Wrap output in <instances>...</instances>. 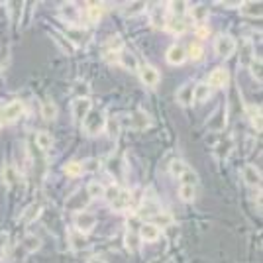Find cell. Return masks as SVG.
<instances>
[{"instance_id":"obj_1","label":"cell","mask_w":263,"mask_h":263,"mask_svg":"<svg viewBox=\"0 0 263 263\" xmlns=\"http://www.w3.org/2000/svg\"><path fill=\"white\" fill-rule=\"evenodd\" d=\"M24 112V104L20 100H12L10 104H6L4 108H0V128L10 124V122L18 120Z\"/></svg>"},{"instance_id":"obj_2","label":"cell","mask_w":263,"mask_h":263,"mask_svg":"<svg viewBox=\"0 0 263 263\" xmlns=\"http://www.w3.org/2000/svg\"><path fill=\"white\" fill-rule=\"evenodd\" d=\"M214 49H216L218 57L228 59V57L236 51V40H234L232 35H228V33H222V35L216 37V42H214Z\"/></svg>"},{"instance_id":"obj_3","label":"cell","mask_w":263,"mask_h":263,"mask_svg":"<svg viewBox=\"0 0 263 263\" xmlns=\"http://www.w3.org/2000/svg\"><path fill=\"white\" fill-rule=\"evenodd\" d=\"M73 222H75V228L81 234H88L97 226V216L92 212H87V210H79L77 214H75V218H73Z\"/></svg>"},{"instance_id":"obj_4","label":"cell","mask_w":263,"mask_h":263,"mask_svg":"<svg viewBox=\"0 0 263 263\" xmlns=\"http://www.w3.org/2000/svg\"><path fill=\"white\" fill-rule=\"evenodd\" d=\"M85 130L90 134V136H97L100 132L104 130V124H106V118L100 114V112H95V110H90L87 116H85Z\"/></svg>"},{"instance_id":"obj_5","label":"cell","mask_w":263,"mask_h":263,"mask_svg":"<svg viewBox=\"0 0 263 263\" xmlns=\"http://www.w3.org/2000/svg\"><path fill=\"white\" fill-rule=\"evenodd\" d=\"M138 73H140L142 83L143 85H147V87H157V83L161 81L159 71H157L154 65H149V63H143V65L138 67Z\"/></svg>"},{"instance_id":"obj_6","label":"cell","mask_w":263,"mask_h":263,"mask_svg":"<svg viewBox=\"0 0 263 263\" xmlns=\"http://www.w3.org/2000/svg\"><path fill=\"white\" fill-rule=\"evenodd\" d=\"M71 110H73L75 120L83 122L85 116L92 110V102H90V99H87V97H85V99H75L71 102Z\"/></svg>"},{"instance_id":"obj_7","label":"cell","mask_w":263,"mask_h":263,"mask_svg":"<svg viewBox=\"0 0 263 263\" xmlns=\"http://www.w3.org/2000/svg\"><path fill=\"white\" fill-rule=\"evenodd\" d=\"M165 59H167V63L169 65H183L186 59V49L183 45H171L169 49H167V55H165Z\"/></svg>"},{"instance_id":"obj_8","label":"cell","mask_w":263,"mask_h":263,"mask_svg":"<svg viewBox=\"0 0 263 263\" xmlns=\"http://www.w3.org/2000/svg\"><path fill=\"white\" fill-rule=\"evenodd\" d=\"M241 177H243L246 185H250V186L261 185V173H259V169L252 163L243 165V169H241Z\"/></svg>"},{"instance_id":"obj_9","label":"cell","mask_w":263,"mask_h":263,"mask_svg":"<svg viewBox=\"0 0 263 263\" xmlns=\"http://www.w3.org/2000/svg\"><path fill=\"white\" fill-rule=\"evenodd\" d=\"M142 241H157L159 238H161V228H157L155 224H152V222H145V224H142L140 226V236H138Z\"/></svg>"},{"instance_id":"obj_10","label":"cell","mask_w":263,"mask_h":263,"mask_svg":"<svg viewBox=\"0 0 263 263\" xmlns=\"http://www.w3.org/2000/svg\"><path fill=\"white\" fill-rule=\"evenodd\" d=\"M228 79H230V75H228V71L226 69H222V67H218V69H214L212 73H210L209 77V85L210 88H222L228 85Z\"/></svg>"},{"instance_id":"obj_11","label":"cell","mask_w":263,"mask_h":263,"mask_svg":"<svg viewBox=\"0 0 263 263\" xmlns=\"http://www.w3.org/2000/svg\"><path fill=\"white\" fill-rule=\"evenodd\" d=\"M193 92H195V85H193V83L183 85V87L179 88V92H177V102H179L181 106H191V104L195 102Z\"/></svg>"},{"instance_id":"obj_12","label":"cell","mask_w":263,"mask_h":263,"mask_svg":"<svg viewBox=\"0 0 263 263\" xmlns=\"http://www.w3.org/2000/svg\"><path fill=\"white\" fill-rule=\"evenodd\" d=\"M165 30H169V32L175 33V35H181V33L186 32V20L185 18L171 16V18H167V22H165Z\"/></svg>"},{"instance_id":"obj_13","label":"cell","mask_w":263,"mask_h":263,"mask_svg":"<svg viewBox=\"0 0 263 263\" xmlns=\"http://www.w3.org/2000/svg\"><path fill=\"white\" fill-rule=\"evenodd\" d=\"M240 8H241V14L248 16V18H261L263 14L261 2H246V4H241Z\"/></svg>"},{"instance_id":"obj_14","label":"cell","mask_w":263,"mask_h":263,"mask_svg":"<svg viewBox=\"0 0 263 263\" xmlns=\"http://www.w3.org/2000/svg\"><path fill=\"white\" fill-rule=\"evenodd\" d=\"M130 206H132L130 191H122V189H120V195H118V197H116V200L112 202V209L118 210V212H122V210L130 209Z\"/></svg>"},{"instance_id":"obj_15","label":"cell","mask_w":263,"mask_h":263,"mask_svg":"<svg viewBox=\"0 0 263 263\" xmlns=\"http://www.w3.org/2000/svg\"><path fill=\"white\" fill-rule=\"evenodd\" d=\"M40 214H42V204L33 202V204H30L28 209L24 210L22 222H24V224H30V222H33V220H37V216H40Z\"/></svg>"},{"instance_id":"obj_16","label":"cell","mask_w":263,"mask_h":263,"mask_svg":"<svg viewBox=\"0 0 263 263\" xmlns=\"http://www.w3.org/2000/svg\"><path fill=\"white\" fill-rule=\"evenodd\" d=\"M59 12H61V16H63V18H67L71 24L79 22V16H81V14H79V8L75 6V4H63Z\"/></svg>"},{"instance_id":"obj_17","label":"cell","mask_w":263,"mask_h":263,"mask_svg":"<svg viewBox=\"0 0 263 263\" xmlns=\"http://www.w3.org/2000/svg\"><path fill=\"white\" fill-rule=\"evenodd\" d=\"M193 97H195L198 102H204V100H209L210 97H212V88H210L206 83H198V85H195Z\"/></svg>"},{"instance_id":"obj_18","label":"cell","mask_w":263,"mask_h":263,"mask_svg":"<svg viewBox=\"0 0 263 263\" xmlns=\"http://www.w3.org/2000/svg\"><path fill=\"white\" fill-rule=\"evenodd\" d=\"M132 126H134V128H136V130H145V128H147V126H149V118H147V116H145V114H143L142 110H138V112H134V114H132Z\"/></svg>"},{"instance_id":"obj_19","label":"cell","mask_w":263,"mask_h":263,"mask_svg":"<svg viewBox=\"0 0 263 263\" xmlns=\"http://www.w3.org/2000/svg\"><path fill=\"white\" fill-rule=\"evenodd\" d=\"M35 143H37L40 149L47 152V149L53 145V138H51L49 132H37V134H35Z\"/></svg>"},{"instance_id":"obj_20","label":"cell","mask_w":263,"mask_h":263,"mask_svg":"<svg viewBox=\"0 0 263 263\" xmlns=\"http://www.w3.org/2000/svg\"><path fill=\"white\" fill-rule=\"evenodd\" d=\"M197 197V186L195 185H181L179 186V198L183 202H193Z\"/></svg>"},{"instance_id":"obj_21","label":"cell","mask_w":263,"mask_h":263,"mask_svg":"<svg viewBox=\"0 0 263 263\" xmlns=\"http://www.w3.org/2000/svg\"><path fill=\"white\" fill-rule=\"evenodd\" d=\"M104 51H106V57L110 53H114V57H118V53H122V40L120 37H116V35H112L106 45H104Z\"/></svg>"},{"instance_id":"obj_22","label":"cell","mask_w":263,"mask_h":263,"mask_svg":"<svg viewBox=\"0 0 263 263\" xmlns=\"http://www.w3.org/2000/svg\"><path fill=\"white\" fill-rule=\"evenodd\" d=\"M42 248V240L37 238V236H33V234H28L26 238H24V250L28 253H33L37 252Z\"/></svg>"},{"instance_id":"obj_23","label":"cell","mask_w":263,"mask_h":263,"mask_svg":"<svg viewBox=\"0 0 263 263\" xmlns=\"http://www.w3.org/2000/svg\"><path fill=\"white\" fill-rule=\"evenodd\" d=\"M42 116H44L47 122H51L57 116V106L53 104V100H44V104H42Z\"/></svg>"},{"instance_id":"obj_24","label":"cell","mask_w":263,"mask_h":263,"mask_svg":"<svg viewBox=\"0 0 263 263\" xmlns=\"http://www.w3.org/2000/svg\"><path fill=\"white\" fill-rule=\"evenodd\" d=\"M51 37H53L57 44L61 45V49H63V51H67V53H75V45L71 44V42H69V40L65 37V35H63V33L53 32V33H51Z\"/></svg>"},{"instance_id":"obj_25","label":"cell","mask_w":263,"mask_h":263,"mask_svg":"<svg viewBox=\"0 0 263 263\" xmlns=\"http://www.w3.org/2000/svg\"><path fill=\"white\" fill-rule=\"evenodd\" d=\"M191 16L195 18V22H204L209 18V6L206 4H195V8L191 10Z\"/></svg>"},{"instance_id":"obj_26","label":"cell","mask_w":263,"mask_h":263,"mask_svg":"<svg viewBox=\"0 0 263 263\" xmlns=\"http://www.w3.org/2000/svg\"><path fill=\"white\" fill-rule=\"evenodd\" d=\"M87 195L90 198H100L104 195V185L99 183V181H90L87 185Z\"/></svg>"},{"instance_id":"obj_27","label":"cell","mask_w":263,"mask_h":263,"mask_svg":"<svg viewBox=\"0 0 263 263\" xmlns=\"http://www.w3.org/2000/svg\"><path fill=\"white\" fill-rule=\"evenodd\" d=\"M102 14H104V8L99 6V4H90L87 8V20L88 22H99L100 18H102Z\"/></svg>"},{"instance_id":"obj_28","label":"cell","mask_w":263,"mask_h":263,"mask_svg":"<svg viewBox=\"0 0 263 263\" xmlns=\"http://www.w3.org/2000/svg\"><path fill=\"white\" fill-rule=\"evenodd\" d=\"M250 71H252V77L257 81V83H261L263 81V65H261V59L257 57V59H253L252 63H250Z\"/></svg>"},{"instance_id":"obj_29","label":"cell","mask_w":263,"mask_h":263,"mask_svg":"<svg viewBox=\"0 0 263 263\" xmlns=\"http://www.w3.org/2000/svg\"><path fill=\"white\" fill-rule=\"evenodd\" d=\"M118 59H120V63L126 67V69H132V71L138 69V61H136V57H134L130 51H122Z\"/></svg>"},{"instance_id":"obj_30","label":"cell","mask_w":263,"mask_h":263,"mask_svg":"<svg viewBox=\"0 0 263 263\" xmlns=\"http://www.w3.org/2000/svg\"><path fill=\"white\" fill-rule=\"evenodd\" d=\"M186 169H189V167H186V163H183L181 159H173V161L169 163V173H171L173 177H181Z\"/></svg>"},{"instance_id":"obj_31","label":"cell","mask_w":263,"mask_h":263,"mask_svg":"<svg viewBox=\"0 0 263 263\" xmlns=\"http://www.w3.org/2000/svg\"><path fill=\"white\" fill-rule=\"evenodd\" d=\"M165 22H167V18H165L163 8L157 6V8L152 12V24H154L155 28H165Z\"/></svg>"},{"instance_id":"obj_32","label":"cell","mask_w":263,"mask_h":263,"mask_svg":"<svg viewBox=\"0 0 263 263\" xmlns=\"http://www.w3.org/2000/svg\"><path fill=\"white\" fill-rule=\"evenodd\" d=\"M250 118H252V124H253V128L257 132H261V108H257V106H250Z\"/></svg>"},{"instance_id":"obj_33","label":"cell","mask_w":263,"mask_h":263,"mask_svg":"<svg viewBox=\"0 0 263 263\" xmlns=\"http://www.w3.org/2000/svg\"><path fill=\"white\" fill-rule=\"evenodd\" d=\"M169 10L173 12V16H177V18H185V12L189 10V6H186V2H171Z\"/></svg>"},{"instance_id":"obj_34","label":"cell","mask_w":263,"mask_h":263,"mask_svg":"<svg viewBox=\"0 0 263 263\" xmlns=\"http://www.w3.org/2000/svg\"><path fill=\"white\" fill-rule=\"evenodd\" d=\"M253 59H255V57H253L252 45H250V42H246V45H243V51H241V57H240V63H243V65L248 67Z\"/></svg>"},{"instance_id":"obj_35","label":"cell","mask_w":263,"mask_h":263,"mask_svg":"<svg viewBox=\"0 0 263 263\" xmlns=\"http://www.w3.org/2000/svg\"><path fill=\"white\" fill-rule=\"evenodd\" d=\"M143 10H145V4L143 2H134V4H126L124 6V14L126 16H136V14H140Z\"/></svg>"},{"instance_id":"obj_36","label":"cell","mask_w":263,"mask_h":263,"mask_svg":"<svg viewBox=\"0 0 263 263\" xmlns=\"http://www.w3.org/2000/svg\"><path fill=\"white\" fill-rule=\"evenodd\" d=\"M126 246L130 252H138L140 250V238L134 232H126Z\"/></svg>"},{"instance_id":"obj_37","label":"cell","mask_w":263,"mask_h":263,"mask_svg":"<svg viewBox=\"0 0 263 263\" xmlns=\"http://www.w3.org/2000/svg\"><path fill=\"white\" fill-rule=\"evenodd\" d=\"M65 173L69 177H79L83 175V165L79 163V161H71V163L65 165Z\"/></svg>"},{"instance_id":"obj_38","label":"cell","mask_w":263,"mask_h":263,"mask_svg":"<svg viewBox=\"0 0 263 263\" xmlns=\"http://www.w3.org/2000/svg\"><path fill=\"white\" fill-rule=\"evenodd\" d=\"M69 240L73 243V250H83L85 246H87V238H85V234H71L69 236Z\"/></svg>"},{"instance_id":"obj_39","label":"cell","mask_w":263,"mask_h":263,"mask_svg":"<svg viewBox=\"0 0 263 263\" xmlns=\"http://www.w3.org/2000/svg\"><path fill=\"white\" fill-rule=\"evenodd\" d=\"M152 224H155L157 228H161V226H169L171 224V216L169 214H161V212H157V214H154V218H152Z\"/></svg>"},{"instance_id":"obj_40","label":"cell","mask_w":263,"mask_h":263,"mask_svg":"<svg viewBox=\"0 0 263 263\" xmlns=\"http://www.w3.org/2000/svg\"><path fill=\"white\" fill-rule=\"evenodd\" d=\"M181 179V185H195L197 186V175H195V171L193 169H186L183 175L179 177Z\"/></svg>"},{"instance_id":"obj_41","label":"cell","mask_w":263,"mask_h":263,"mask_svg":"<svg viewBox=\"0 0 263 263\" xmlns=\"http://www.w3.org/2000/svg\"><path fill=\"white\" fill-rule=\"evenodd\" d=\"M118 195H120V186L112 185V186H108V189L104 186V195H102V197L106 198L110 204H112V202L116 200V197H118Z\"/></svg>"},{"instance_id":"obj_42","label":"cell","mask_w":263,"mask_h":263,"mask_svg":"<svg viewBox=\"0 0 263 263\" xmlns=\"http://www.w3.org/2000/svg\"><path fill=\"white\" fill-rule=\"evenodd\" d=\"M186 57H191L193 61H198V59L202 57V47L198 44H191L189 49H186Z\"/></svg>"},{"instance_id":"obj_43","label":"cell","mask_w":263,"mask_h":263,"mask_svg":"<svg viewBox=\"0 0 263 263\" xmlns=\"http://www.w3.org/2000/svg\"><path fill=\"white\" fill-rule=\"evenodd\" d=\"M83 165V171H88V173H95V171H99L100 169V161L99 159H88V161H85Z\"/></svg>"},{"instance_id":"obj_44","label":"cell","mask_w":263,"mask_h":263,"mask_svg":"<svg viewBox=\"0 0 263 263\" xmlns=\"http://www.w3.org/2000/svg\"><path fill=\"white\" fill-rule=\"evenodd\" d=\"M104 128H108L110 138H116V136H118V122L114 120V118H108L106 124H104Z\"/></svg>"},{"instance_id":"obj_45","label":"cell","mask_w":263,"mask_h":263,"mask_svg":"<svg viewBox=\"0 0 263 263\" xmlns=\"http://www.w3.org/2000/svg\"><path fill=\"white\" fill-rule=\"evenodd\" d=\"M14 181H16V173H14V169H12L10 165L8 167H4V183L8 186L14 185Z\"/></svg>"},{"instance_id":"obj_46","label":"cell","mask_w":263,"mask_h":263,"mask_svg":"<svg viewBox=\"0 0 263 263\" xmlns=\"http://www.w3.org/2000/svg\"><path fill=\"white\" fill-rule=\"evenodd\" d=\"M87 90H88L87 85H83V83H79L77 87H75V92H77V99H83V97H81V92H87Z\"/></svg>"},{"instance_id":"obj_47","label":"cell","mask_w":263,"mask_h":263,"mask_svg":"<svg viewBox=\"0 0 263 263\" xmlns=\"http://www.w3.org/2000/svg\"><path fill=\"white\" fill-rule=\"evenodd\" d=\"M197 35L202 40V37H206L209 35V28L206 26H200V28H197Z\"/></svg>"},{"instance_id":"obj_48","label":"cell","mask_w":263,"mask_h":263,"mask_svg":"<svg viewBox=\"0 0 263 263\" xmlns=\"http://www.w3.org/2000/svg\"><path fill=\"white\" fill-rule=\"evenodd\" d=\"M87 263H106V261H104L102 257H99V255H95V257H90Z\"/></svg>"},{"instance_id":"obj_49","label":"cell","mask_w":263,"mask_h":263,"mask_svg":"<svg viewBox=\"0 0 263 263\" xmlns=\"http://www.w3.org/2000/svg\"><path fill=\"white\" fill-rule=\"evenodd\" d=\"M2 248H6V236L0 234V250H2Z\"/></svg>"}]
</instances>
